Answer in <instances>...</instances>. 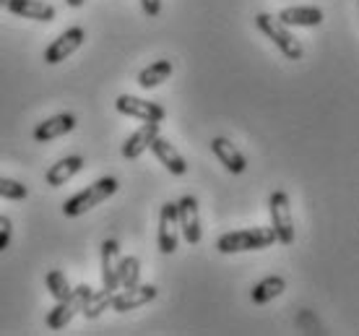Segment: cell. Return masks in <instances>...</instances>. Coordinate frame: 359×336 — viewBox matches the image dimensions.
I'll list each match as a JSON object with an SVG mask.
<instances>
[{
	"mask_svg": "<svg viewBox=\"0 0 359 336\" xmlns=\"http://www.w3.org/2000/svg\"><path fill=\"white\" fill-rule=\"evenodd\" d=\"M276 243V235L271 227H248L237 229V232H226L216 240L219 253L232 255V253H245V250H263Z\"/></svg>",
	"mask_w": 359,
	"mask_h": 336,
	"instance_id": "obj_1",
	"label": "cell"
},
{
	"mask_svg": "<svg viewBox=\"0 0 359 336\" xmlns=\"http://www.w3.org/2000/svg\"><path fill=\"white\" fill-rule=\"evenodd\" d=\"M117 188H120L117 177H99L97 182H91L86 191L76 193L73 199L65 201V203H63V214H65V217H71V219L81 217V214L91 211L94 206L104 203L109 196H115Z\"/></svg>",
	"mask_w": 359,
	"mask_h": 336,
	"instance_id": "obj_2",
	"label": "cell"
},
{
	"mask_svg": "<svg viewBox=\"0 0 359 336\" xmlns=\"http://www.w3.org/2000/svg\"><path fill=\"white\" fill-rule=\"evenodd\" d=\"M255 27L261 29L269 39H273V45L281 50L284 58H289V60H302L305 47H302V42H299V39L289 32V27H284L278 18H273L271 13H258V16H255Z\"/></svg>",
	"mask_w": 359,
	"mask_h": 336,
	"instance_id": "obj_3",
	"label": "cell"
},
{
	"mask_svg": "<svg viewBox=\"0 0 359 336\" xmlns=\"http://www.w3.org/2000/svg\"><path fill=\"white\" fill-rule=\"evenodd\" d=\"M89 295H91L89 284L71 287V295L63 297V300H57V305L47 313V328H50V331H60V328L68 326L73 321V316L81 313V308L86 305V300H89Z\"/></svg>",
	"mask_w": 359,
	"mask_h": 336,
	"instance_id": "obj_4",
	"label": "cell"
},
{
	"mask_svg": "<svg viewBox=\"0 0 359 336\" xmlns=\"http://www.w3.org/2000/svg\"><path fill=\"white\" fill-rule=\"evenodd\" d=\"M271 211V229L276 235V243L292 246L294 243V219H292V203L284 191H273L269 199Z\"/></svg>",
	"mask_w": 359,
	"mask_h": 336,
	"instance_id": "obj_5",
	"label": "cell"
},
{
	"mask_svg": "<svg viewBox=\"0 0 359 336\" xmlns=\"http://www.w3.org/2000/svg\"><path fill=\"white\" fill-rule=\"evenodd\" d=\"M115 107L120 115H128V118H138V120H156L162 123L167 118V109L156 102L141 100V97H133V94H120L115 102Z\"/></svg>",
	"mask_w": 359,
	"mask_h": 336,
	"instance_id": "obj_6",
	"label": "cell"
},
{
	"mask_svg": "<svg viewBox=\"0 0 359 336\" xmlns=\"http://www.w3.org/2000/svg\"><path fill=\"white\" fill-rule=\"evenodd\" d=\"M83 42H86V29H83V27L65 29L63 34L57 36L53 45L45 50V63H50V65L63 63L65 58H71V55L76 53Z\"/></svg>",
	"mask_w": 359,
	"mask_h": 336,
	"instance_id": "obj_7",
	"label": "cell"
},
{
	"mask_svg": "<svg viewBox=\"0 0 359 336\" xmlns=\"http://www.w3.org/2000/svg\"><path fill=\"white\" fill-rule=\"evenodd\" d=\"M177 222L182 237L188 240L190 246H198L203 232H201V211H198L196 196H182L177 201Z\"/></svg>",
	"mask_w": 359,
	"mask_h": 336,
	"instance_id": "obj_8",
	"label": "cell"
},
{
	"mask_svg": "<svg viewBox=\"0 0 359 336\" xmlns=\"http://www.w3.org/2000/svg\"><path fill=\"white\" fill-rule=\"evenodd\" d=\"M159 295V290L154 284H135V287H126L123 292H115L112 295V302L109 308L117 310V313H128V310L144 308Z\"/></svg>",
	"mask_w": 359,
	"mask_h": 336,
	"instance_id": "obj_9",
	"label": "cell"
},
{
	"mask_svg": "<svg viewBox=\"0 0 359 336\" xmlns=\"http://www.w3.org/2000/svg\"><path fill=\"white\" fill-rule=\"evenodd\" d=\"M180 243V222H177V203L167 201L159 211V250L170 255L177 250Z\"/></svg>",
	"mask_w": 359,
	"mask_h": 336,
	"instance_id": "obj_10",
	"label": "cell"
},
{
	"mask_svg": "<svg viewBox=\"0 0 359 336\" xmlns=\"http://www.w3.org/2000/svg\"><path fill=\"white\" fill-rule=\"evenodd\" d=\"M156 136H159V123L156 120H144V126L138 128L135 133H130L128 141L123 144V156L126 159H138L144 152H149V146H151V141Z\"/></svg>",
	"mask_w": 359,
	"mask_h": 336,
	"instance_id": "obj_11",
	"label": "cell"
},
{
	"mask_svg": "<svg viewBox=\"0 0 359 336\" xmlns=\"http://www.w3.org/2000/svg\"><path fill=\"white\" fill-rule=\"evenodd\" d=\"M211 152H214L216 159L224 164L232 175H243L245 170H248V159H245V154L229 141V138H224V136L214 138V141H211Z\"/></svg>",
	"mask_w": 359,
	"mask_h": 336,
	"instance_id": "obj_12",
	"label": "cell"
},
{
	"mask_svg": "<svg viewBox=\"0 0 359 336\" xmlns=\"http://www.w3.org/2000/svg\"><path fill=\"white\" fill-rule=\"evenodd\" d=\"M73 128H76V115L60 112V115H55V118L45 120V123H39V126L34 128V141L36 144H50L55 138L71 133Z\"/></svg>",
	"mask_w": 359,
	"mask_h": 336,
	"instance_id": "obj_13",
	"label": "cell"
},
{
	"mask_svg": "<svg viewBox=\"0 0 359 336\" xmlns=\"http://www.w3.org/2000/svg\"><path fill=\"white\" fill-rule=\"evenodd\" d=\"M149 149H151L154 156H156V159H159V162H162L172 175H177V177L188 175V162H185V156L180 154L177 149H175V144H170L167 138L156 136Z\"/></svg>",
	"mask_w": 359,
	"mask_h": 336,
	"instance_id": "obj_14",
	"label": "cell"
},
{
	"mask_svg": "<svg viewBox=\"0 0 359 336\" xmlns=\"http://www.w3.org/2000/svg\"><path fill=\"white\" fill-rule=\"evenodd\" d=\"M6 8L13 13V16L21 18H32V21H55V6L45 3V0H8Z\"/></svg>",
	"mask_w": 359,
	"mask_h": 336,
	"instance_id": "obj_15",
	"label": "cell"
},
{
	"mask_svg": "<svg viewBox=\"0 0 359 336\" xmlns=\"http://www.w3.org/2000/svg\"><path fill=\"white\" fill-rule=\"evenodd\" d=\"M276 18L284 27H320L323 11L315 8V6H292V8L278 11Z\"/></svg>",
	"mask_w": 359,
	"mask_h": 336,
	"instance_id": "obj_16",
	"label": "cell"
},
{
	"mask_svg": "<svg viewBox=\"0 0 359 336\" xmlns=\"http://www.w3.org/2000/svg\"><path fill=\"white\" fill-rule=\"evenodd\" d=\"M83 167H86L83 156H79V154L65 156V159H60V162L53 164V167L47 170L45 182L50 185V188H60V185H65V182L71 180V177H76V175L81 173Z\"/></svg>",
	"mask_w": 359,
	"mask_h": 336,
	"instance_id": "obj_17",
	"label": "cell"
},
{
	"mask_svg": "<svg viewBox=\"0 0 359 336\" xmlns=\"http://www.w3.org/2000/svg\"><path fill=\"white\" fill-rule=\"evenodd\" d=\"M117 261H120V246L117 240H104L102 243V284L104 290L117 292L120 282H117Z\"/></svg>",
	"mask_w": 359,
	"mask_h": 336,
	"instance_id": "obj_18",
	"label": "cell"
},
{
	"mask_svg": "<svg viewBox=\"0 0 359 336\" xmlns=\"http://www.w3.org/2000/svg\"><path fill=\"white\" fill-rule=\"evenodd\" d=\"M284 290H287L284 276H266V279H261V282L252 287L250 297L255 305H266V302H271L273 297H278Z\"/></svg>",
	"mask_w": 359,
	"mask_h": 336,
	"instance_id": "obj_19",
	"label": "cell"
},
{
	"mask_svg": "<svg viewBox=\"0 0 359 336\" xmlns=\"http://www.w3.org/2000/svg\"><path fill=\"white\" fill-rule=\"evenodd\" d=\"M172 63L170 60H156V63H151L149 68H144V71L138 73V83L144 86V89H156L159 83H164L167 79L172 76Z\"/></svg>",
	"mask_w": 359,
	"mask_h": 336,
	"instance_id": "obj_20",
	"label": "cell"
},
{
	"mask_svg": "<svg viewBox=\"0 0 359 336\" xmlns=\"http://www.w3.org/2000/svg\"><path fill=\"white\" fill-rule=\"evenodd\" d=\"M117 282H120V290L135 287L141 282V261L135 255H126L117 261Z\"/></svg>",
	"mask_w": 359,
	"mask_h": 336,
	"instance_id": "obj_21",
	"label": "cell"
},
{
	"mask_svg": "<svg viewBox=\"0 0 359 336\" xmlns=\"http://www.w3.org/2000/svg\"><path fill=\"white\" fill-rule=\"evenodd\" d=\"M112 295H115V292H112V290H104V287H102L99 292L91 290L89 300H86V305L81 308V316H83V318H89V321L99 318V316H102V313H104V310L109 308V302H112Z\"/></svg>",
	"mask_w": 359,
	"mask_h": 336,
	"instance_id": "obj_22",
	"label": "cell"
},
{
	"mask_svg": "<svg viewBox=\"0 0 359 336\" xmlns=\"http://www.w3.org/2000/svg\"><path fill=\"white\" fill-rule=\"evenodd\" d=\"M47 290L53 295L55 300H63L71 295V284H68V276H65L60 269H53V271H47Z\"/></svg>",
	"mask_w": 359,
	"mask_h": 336,
	"instance_id": "obj_23",
	"label": "cell"
},
{
	"mask_svg": "<svg viewBox=\"0 0 359 336\" xmlns=\"http://www.w3.org/2000/svg\"><path fill=\"white\" fill-rule=\"evenodd\" d=\"M29 196V188L24 182L11 180V177H0V199L8 201H24Z\"/></svg>",
	"mask_w": 359,
	"mask_h": 336,
	"instance_id": "obj_24",
	"label": "cell"
},
{
	"mask_svg": "<svg viewBox=\"0 0 359 336\" xmlns=\"http://www.w3.org/2000/svg\"><path fill=\"white\" fill-rule=\"evenodd\" d=\"M11 237H13V222H11V217L0 214V253L11 246Z\"/></svg>",
	"mask_w": 359,
	"mask_h": 336,
	"instance_id": "obj_25",
	"label": "cell"
},
{
	"mask_svg": "<svg viewBox=\"0 0 359 336\" xmlns=\"http://www.w3.org/2000/svg\"><path fill=\"white\" fill-rule=\"evenodd\" d=\"M141 8L149 18H156L162 13V0H141Z\"/></svg>",
	"mask_w": 359,
	"mask_h": 336,
	"instance_id": "obj_26",
	"label": "cell"
},
{
	"mask_svg": "<svg viewBox=\"0 0 359 336\" xmlns=\"http://www.w3.org/2000/svg\"><path fill=\"white\" fill-rule=\"evenodd\" d=\"M86 0H65V6H71V8H81Z\"/></svg>",
	"mask_w": 359,
	"mask_h": 336,
	"instance_id": "obj_27",
	"label": "cell"
},
{
	"mask_svg": "<svg viewBox=\"0 0 359 336\" xmlns=\"http://www.w3.org/2000/svg\"><path fill=\"white\" fill-rule=\"evenodd\" d=\"M6 3H8V0H0V8H6Z\"/></svg>",
	"mask_w": 359,
	"mask_h": 336,
	"instance_id": "obj_28",
	"label": "cell"
}]
</instances>
